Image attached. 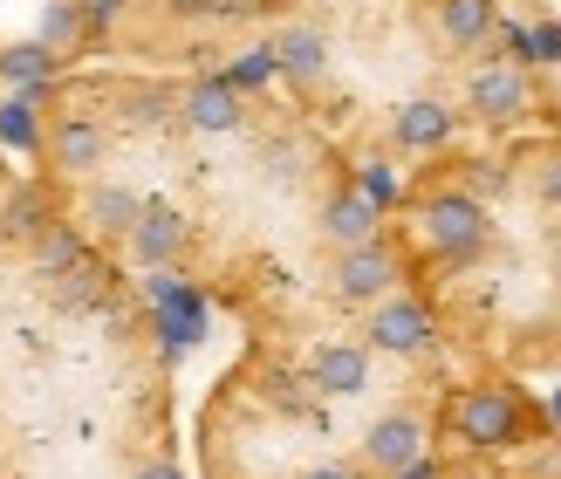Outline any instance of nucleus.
Wrapping results in <instances>:
<instances>
[{
  "label": "nucleus",
  "mask_w": 561,
  "mask_h": 479,
  "mask_svg": "<svg viewBox=\"0 0 561 479\" xmlns=\"http://www.w3.org/2000/svg\"><path fill=\"white\" fill-rule=\"evenodd\" d=\"M137 295H145V308H151V329H158L164 363H179V356L206 335V295L192 288L179 267H151V274H137Z\"/></svg>",
  "instance_id": "f257e3e1"
},
{
  "label": "nucleus",
  "mask_w": 561,
  "mask_h": 479,
  "mask_svg": "<svg viewBox=\"0 0 561 479\" xmlns=\"http://www.w3.org/2000/svg\"><path fill=\"white\" fill-rule=\"evenodd\" d=\"M417 240H425V253H438V261H466V253L486 247V206L472 199V192H432L425 206H417Z\"/></svg>",
  "instance_id": "f03ea898"
},
{
  "label": "nucleus",
  "mask_w": 561,
  "mask_h": 479,
  "mask_svg": "<svg viewBox=\"0 0 561 479\" xmlns=\"http://www.w3.org/2000/svg\"><path fill=\"white\" fill-rule=\"evenodd\" d=\"M110 158V124L96 110H48L42 164L55 179H96V164Z\"/></svg>",
  "instance_id": "7ed1b4c3"
},
{
  "label": "nucleus",
  "mask_w": 561,
  "mask_h": 479,
  "mask_svg": "<svg viewBox=\"0 0 561 479\" xmlns=\"http://www.w3.org/2000/svg\"><path fill=\"white\" fill-rule=\"evenodd\" d=\"M520 425H527V411H520V398L507 384H472V390H459V404H453V432L466 445H480V453L514 445Z\"/></svg>",
  "instance_id": "20e7f679"
},
{
  "label": "nucleus",
  "mask_w": 561,
  "mask_h": 479,
  "mask_svg": "<svg viewBox=\"0 0 561 479\" xmlns=\"http://www.w3.org/2000/svg\"><path fill=\"white\" fill-rule=\"evenodd\" d=\"M432 308L417 295H383L370 308V329H363V350H383V356H425L432 350Z\"/></svg>",
  "instance_id": "39448f33"
},
{
  "label": "nucleus",
  "mask_w": 561,
  "mask_h": 479,
  "mask_svg": "<svg viewBox=\"0 0 561 479\" xmlns=\"http://www.w3.org/2000/svg\"><path fill=\"white\" fill-rule=\"evenodd\" d=\"M124 247H130V261L137 267H179V253L192 247V219L179 213V206H164V199H145L137 206V227L124 233Z\"/></svg>",
  "instance_id": "423d86ee"
},
{
  "label": "nucleus",
  "mask_w": 561,
  "mask_h": 479,
  "mask_svg": "<svg viewBox=\"0 0 561 479\" xmlns=\"http://www.w3.org/2000/svg\"><path fill=\"white\" fill-rule=\"evenodd\" d=\"M466 110H472L480 124H520L527 110H535V96H527V69H514V62L472 69V82H466Z\"/></svg>",
  "instance_id": "0eeeda50"
},
{
  "label": "nucleus",
  "mask_w": 561,
  "mask_h": 479,
  "mask_svg": "<svg viewBox=\"0 0 561 479\" xmlns=\"http://www.w3.org/2000/svg\"><path fill=\"white\" fill-rule=\"evenodd\" d=\"M432 445H425V418L417 411H383L370 432H363V459H370L383 479H398L404 466H417Z\"/></svg>",
  "instance_id": "6e6552de"
},
{
  "label": "nucleus",
  "mask_w": 561,
  "mask_h": 479,
  "mask_svg": "<svg viewBox=\"0 0 561 479\" xmlns=\"http://www.w3.org/2000/svg\"><path fill=\"white\" fill-rule=\"evenodd\" d=\"M390 288H398V253H390V240H370V247H350L343 261H335V295L343 301H383Z\"/></svg>",
  "instance_id": "1a4fd4ad"
},
{
  "label": "nucleus",
  "mask_w": 561,
  "mask_h": 479,
  "mask_svg": "<svg viewBox=\"0 0 561 479\" xmlns=\"http://www.w3.org/2000/svg\"><path fill=\"white\" fill-rule=\"evenodd\" d=\"M137 206H145V199H137V192L130 185H110V179H90V185H82V199H76V227L82 233H96V240H124L130 227H137Z\"/></svg>",
  "instance_id": "9d476101"
},
{
  "label": "nucleus",
  "mask_w": 561,
  "mask_h": 479,
  "mask_svg": "<svg viewBox=\"0 0 561 479\" xmlns=\"http://www.w3.org/2000/svg\"><path fill=\"white\" fill-rule=\"evenodd\" d=\"M21 261H27V274H35V281H48V288H55L62 274H76L82 261H90V233H82L76 219H55L48 233H35V240L21 247Z\"/></svg>",
  "instance_id": "9b49d317"
},
{
  "label": "nucleus",
  "mask_w": 561,
  "mask_h": 479,
  "mask_svg": "<svg viewBox=\"0 0 561 479\" xmlns=\"http://www.w3.org/2000/svg\"><path fill=\"white\" fill-rule=\"evenodd\" d=\"M55 219H62V199H55V185L48 179H35V185H14L8 199H0V240H14V247H27L35 233H48Z\"/></svg>",
  "instance_id": "f8f14e48"
},
{
  "label": "nucleus",
  "mask_w": 561,
  "mask_h": 479,
  "mask_svg": "<svg viewBox=\"0 0 561 479\" xmlns=\"http://www.w3.org/2000/svg\"><path fill=\"white\" fill-rule=\"evenodd\" d=\"M240 117H247V103H240L219 76H199V82H185V90H179V124L206 130V137L240 130Z\"/></svg>",
  "instance_id": "ddd939ff"
},
{
  "label": "nucleus",
  "mask_w": 561,
  "mask_h": 479,
  "mask_svg": "<svg viewBox=\"0 0 561 479\" xmlns=\"http://www.w3.org/2000/svg\"><path fill=\"white\" fill-rule=\"evenodd\" d=\"M274 69L288 76L295 90H316V82L329 76V35H322V27H308V21L280 27V35H274Z\"/></svg>",
  "instance_id": "4468645a"
},
{
  "label": "nucleus",
  "mask_w": 561,
  "mask_h": 479,
  "mask_svg": "<svg viewBox=\"0 0 561 479\" xmlns=\"http://www.w3.org/2000/svg\"><path fill=\"white\" fill-rule=\"evenodd\" d=\"M459 130V110H445L438 96H411L398 103V117H390V137H398L404 151H445Z\"/></svg>",
  "instance_id": "2eb2a0df"
},
{
  "label": "nucleus",
  "mask_w": 561,
  "mask_h": 479,
  "mask_svg": "<svg viewBox=\"0 0 561 479\" xmlns=\"http://www.w3.org/2000/svg\"><path fill=\"white\" fill-rule=\"evenodd\" d=\"M0 82H8V96H55V82H62V62L42 48V42H14L0 48Z\"/></svg>",
  "instance_id": "dca6fc26"
},
{
  "label": "nucleus",
  "mask_w": 561,
  "mask_h": 479,
  "mask_svg": "<svg viewBox=\"0 0 561 479\" xmlns=\"http://www.w3.org/2000/svg\"><path fill=\"white\" fill-rule=\"evenodd\" d=\"M308 384L329 390V398H356V390L370 384V350L363 343H322L308 356Z\"/></svg>",
  "instance_id": "f3484780"
},
{
  "label": "nucleus",
  "mask_w": 561,
  "mask_h": 479,
  "mask_svg": "<svg viewBox=\"0 0 561 479\" xmlns=\"http://www.w3.org/2000/svg\"><path fill=\"white\" fill-rule=\"evenodd\" d=\"M322 233L335 240V247H370V240H383V213L370 206V199H363V192H329V206H322Z\"/></svg>",
  "instance_id": "a211bd4d"
},
{
  "label": "nucleus",
  "mask_w": 561,
  "mask_h": 479,
  "mask_svg": "<svg viewBox=\"0 0 561 479\" xmlns=\"http://www.w3.org/2000/svg\"><path fill=\"white\" fill-rule=\"evenodd\" d=\"M42 137H48L42 96H0V151L8 158H42Z\"/></svg>",
  "instance_id": "6ab92c4d"
},
{
  "label": "nucleus",
  "mask_w": 561,
  "mask_h": 479,
  "mask_svg": "<svg viewBox=\"0 0 561 479\" xmlns=\"http://www.w3.org/2000/svg\"><path fill=\"white\" fill-rule=\"evenodd\" d=\"M500 27V0H438V35L453 48H480Z\"/></svg>",
  "instance_id": "aec40b11"
},
{
  "label": "nucleus",
  "mask_w": 561,
  "mask_h": 479,
  "mask_svg": "<svg viewBox=\"0 0 561 479\" xmlns=\"http://www.w3.org/2000/svg\"><path fill=\"white\" fill-rule=\"evenodd\" d=\"M219 82L247 103L254 90H267V82H280V69H274V42H247V48H233V62L219 69Z\"/></svg>",
  "instance_id": "412c9836"
},
{
  "label": "nucleus",
  "mask_w": 561,
  "mask_h": 479,
  "mask_svg": "<svg viewBox=\"0 0 561 479\" xmlns=\"http://www.w3.org/2000/svg\"><path fill=\"white\" fill-rule=\"evenodd\" d=\"M172 117H179V96H172V90H158V82H145V90H124V110H117L124 130H164Z\"/></svg>",
  "instance_id": "4be33fe9"
},
{
  "label": "nucleus",
  "mask_w": 561,
  "mask_h": 479,
  "mask_svg": "<svg viewBox=\"0 0 561 479\" xmlns=\"http://www.w3.org/2000/svg\"><path fill=\"white\" fill-rule=\"evenodd\" d=\"M35 42L55 55V62H62L69 48L90 42V35H82V8H76V0H48V8H42V27H35Z\"/></svg>",
  "instance_id": "5701e85b"
},
{
  "label": "nucleus",
  "mask_w": 561,
  "mask_h": 479,
  "mask_svg": "<svg viewBox=\"0 0 561 479\" xmlns=\"http://www.w3.org/2000/svg\"><path fill=\"white\" fill-rule=\"evenodd\" d=\"M350 192H363V199H370L377 213H390V206H398V164H390V158H363L356 164V179H350Z\"/></svg>",
  "instance_id": "b1692460"
},
{
  "label": "nucleus",
  "mask_w": 561,
  "mask_h": 479,
  "mask_svg": "<svg viewBox=\"0 0 561 479\" xmlns=\"http://www.w3.org/2000/svg\"><path fill=\"white\" fill-rule=\"evenodd\" d=\"M103 301V267L96 261H82L76 274L55 281V308H69V316H82V308H96Z\"/></svg>",
  "instance_id": "393cba45"
},
{
  "label": "nucleus",
  "mask_w": 561,
  "mask_h": 479,
  "mask_svg": "<svg viewBox=\"0 0 561 479\" xmlns=\"http://www.w3.org/2000/svg\"><path fill=\"white\" fill-rule=\"evenodd\" d=\"M76 8H82V35H110V27H117L124 21V8H130V0H76Z\"/></svg>",
  "instance_id": "a878e982"
},
{
  "label": "nucleus",
  "mask_w": 561,
  "mask_h": 479,
  "mask_svg": "<svg viewBox=\"0 0 561 479\" xmlns=\"http://www.w3.org/2000/svg\"><path fill=\"white\" fill-rule=\"evenodd\" d=\"M527 62H561V21H535L527 27Z\"/></svg>",
  "instance_id": "bb28decb"
},
{
  "label": "nucleus",
  "mask_w": 561,
  "mask_h": 479,
  "mask_svg": "<svg viewBox=\"0 0 561 479\" xmlns=\"http://www.w3.org/2000/svg\"><path fill=\"white\" fill-rule=\"evenodd\" d=\"M500 185H507V172H500V164H472V199H480V192H500Z\"/></svg>",
  "instance_id": "cd10ccee"
},
{
  "label": "nucleus",
  "mask_w": 561,
  "mask_h": 479,
  "mask_svg": "<svg viewBox=\"0 0 561 479\" xmlns=\"http://www.w3.org/2000/svg\"><path fill=\"white\" fill-rule=\"evenodd\" d=\"M541 199H548V206L561 213V151H554V158L541 164Z\"/></svg>",
  "instance_id": "c85d7f7f"
},
{
  "label": "nucleus",
  "mask_w": 561,
  "mask_h": 479,
  "mask_svg": "<svg viewBox=\"0 0 561 479\" xmlns=\"http://www.w3.org/2000/svg\"><path fill=\"white\" fill-rule=\"evenodd\" d=\"M137 479H185L172 459H145V466H137Z\"/></svg>",
  "instance_id": "c756f323"
},
{
  "label": "nucleus",
  "mask_w": 561,
  "mask_h": 479,
  "mask_svg": "<svg viewBox=\"0 0 561 479\" xmlns=\"http://www.w3.org/2000/svg\"><path fill=\"white\" fill-rule=\"evenodd\" d=\"M398 479H438V459H432V453H425V459H417V466H404V472H398Z\"/></svg>",
  "instance_id": "7c9ffc66"
},
{
  "label": "nucleus",
  "mask_w": 561,
  "mask_h": 479,
  "mask_svg": "<svg viewBox=\"0 0 561 479\" xmlns=\"http://www.w3.org/2000/svg\"><path fill=\"white\" fill-rule=\"evenodd\" d=\"M301 479H356V472H350V466H308Z\"/></svg>",
  "instance_id": "2f4dec72"
},
{
  "label": "nucleus",
  "mask_w": 561,
  "mask_h": 479,
  "mask_svg": "<svg viewBox=\"0 0 561 479\" xmlns=\"http://www.w3.org/2000/svg\"><path fill=\"white\" fill-rule=\"evenodd\" d=\"M554 425H561V390H554Z\"/></svg>",
  "instance_id": "473e14b6"
},
{
  "label": "nucleus",
  "mask_w": 561,
  "mask_h": 479,
  "mask_svg": "<svg viewBox=\"0 0 561 479\" xmlns=\"http://www.w3.org/2000/svg\"><path fill=\"white\" fill-rule=\"evenodd\" d=\"M554 261H561V240H554Z\"/></svg>",
  "instance_id": "72a5a7b5"
}]
</instances>
